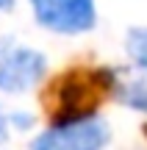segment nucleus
<instances>
[{
    "instance_id": "obj_6",
    "label": "nucleus",
    "mask_w": 147,
    "mask_h": 150,
    "mask_svg": "<svg viewBox=\"0 0 147 150\" xmlns=\"http://www.w3.org/2000/svg\"><path fill=\"white\" fill-rule=\"evenodd\" d=\"M6 136H8V120H6V114L0 111V142H3Z\"/></svg>"
},
{
    "instance_id": "obj_4",
    "label": "nucleus",
    "mask_w": 147,
    "mask_h": 150,
    "mask_svg": "<svg viewBox=\"0 0 147 150\" xmlns=\"http://www.w3.org/2000/svg\"><path fill=\"white\" fill-rule=\"evenodd\" d=\"M47 61L39 50L31 47H6L0 53V92H28L42 81Z\"/></svg>"
},
{
    "instance_id": "obj_7",
    "label": "nucleus",
    "mask_w": 147,
    "mask_h": 150,
    "mask_svg": "<svg viewBox=\"0 0 147 150\" xmlns=\"http://www.w3.org/2000/svg\"><path fill=\"white\" fill-rule=\"evenodd\" d=\"M17 0H0V11H11Z\"/></svg>"
},
{
    "instance_id": "obj_5",
    "label": "nucleus",
    "mask_w": 147,
    "mask_h": 150,
    "mask_svg": "<svg viewBox=\"0 0 147 150\" xmlns=\"http://www.w3.org/2000/svg\"><path fill=\"white\" fill-rule=\"evenodd\" d=\"M125 50H128V59H131L133 70L147 78V28H133L128 33Z\"/></svg>"
},
{
    "instance_id": "obj_3",
    "label": "nucleus",
    "mask_w": 147,
    "mask_h": 150,
    "mask_svg": "<svg viewBox=\"0 0 147 150\" xmlns=\"http://www.w3.org/2000/svg\"><path fill=\"white\" fill-rule=\"evenodd\" d=\"M33 17L53 33H86L97 22L94 0H31Z\"/></svg>"
},
{
    "instance_id": "obj_2",
    "label": "nucleus",
    "mask_w": 147,
    "mask_h": 150,
    "mask_svg": "<svg viewBox=\"0 0 147 150\" xmlns=\"http://www.w3.org/2000/svg\"><path fill=\"white\" fill-rule=\"evenodd\" d=\"M111 131L103 120L83 117L72 122H56L31 142V150H103Z\"/></svg>"
},
{
    "instance_id": "obj_1",
    "label": "nucleus",
    "mask_w": 147,
    "mask_h": 150,
    "mask_svg": "<svg viewBox=\"0 0 147 150\" xmlns=\"http://www.w3.org/2000/svg\"><path fill=\"white\" fill-rule=\"evenodd\" d=\"M111 86H114V72H106V70L64 72L44 95V108H47L53 125L92 117L100 100L111 92Z\"/></svg>"
}]
</instances>
